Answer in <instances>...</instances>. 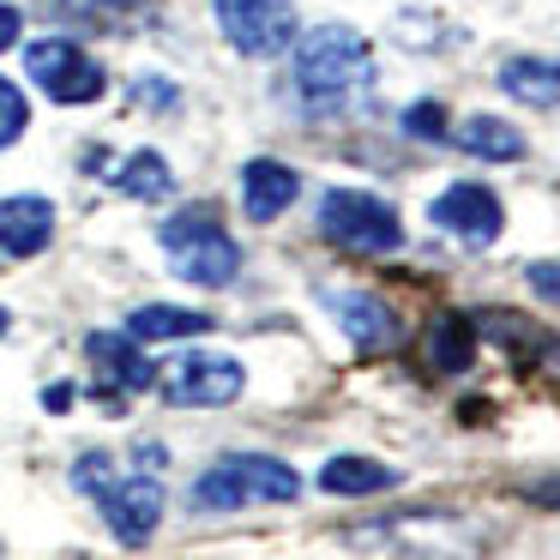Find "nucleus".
Returning a JSON list of instances; mask_svg holds the SVG:
<instances>
[{
	"label": "nucleus",
	"instance_id": "a211bd4d",
	"mask_svg": "<svg viewBox=\"0 0 560 560\" xmlns=\"http://www.w3.org/2000/svg\"><path fill=\"white\" fill-rule=\"evenodd\" d=\"M500 85L530 109H560V61H506Z\"/></svg>",
	"mask_w": 560,
	"mask_h": 560
},
{
	"label": "nucleus",
	"instance_id": "f8f14e48",
	"mask_svg": "<svg viewBox=\"0 0 560 560\" xmlns=\"http://www.w3.org/2000/svg\"><path fill=\"white\" fill-rule=\"evenodd\" d=\"M85 355H91V368H97V380H103V398H121V392H145V386H158V368L145 362V350H139L127 331H91L85 338Z\"/></svg>",
	"mask_w": 560,
	"mask_h": 560
},
{
	"label": "nucleus",
	"instance_id": "6e6552de",
	"mask_svg": "<svg viewBox=\"0 0 560 560\" xmlns=\"http://www.w3.org/2000/svg\"><path fill=\"white\" fill-rule=\"evenodd\" d=\"M25 73L49 91L55 103H97L103 97V67L91 61L79 43L67 37H43L25 49Z\"/></svg>",
	"mask_w": 560,
	"mask_h": 560
},
{
	"label": "nucleus",
	"instance_id": "aec40b11",
	"mask_svg": "<svg viewBox=\"0 0 560 560\" xmlns=\"http://www.w3.org/2000/svg\"><path fill=\"white\" fill-rule=\"evenodd\" d=\"M115 187H121L127 199H170L175 175H170V163H163L158 151H133V158L115 170Z\"/></svg>",
	"mask_w": 560,
	"mask_h": 560
},
{
	"label": "nucleus",
	"instance_id": "4468645a",
	"mask_svg": "<svg viewBox=\"0 0 560 560\" xmlns=\"http://www.w3.org/2000/svg\"><path fill=\"white\" fill-rule=\"evenodd\" d=\"M295 194H302V175L290 170V163H271V158H254L242 170V211L254 223H271L283 218V211L295 206Z\"/></svg>",
	"mask_w": 560,
	"mask_h": 560
},
{
	"label": "nucleus",
	"instance_id": "7ed1b4c3",
	"mask_svg": "<svg viewBox=\"0 0 560 560\" xmlns=\"http://www.w3.org/2000/svg\"><path fill=\"white\" fill-rule=\"evenodd\" d=\"M302 500V476L271 452H223L194 482V512H242V506H290Z\"/></svg>",
	"mask_w": 560,
	"mask_h": 560
},
{
	"label": "nucleus",
	"instance_id": "1a4fd4ad",
	"mask_svg": "<svg viewBox=\"0 0 560 560\" xmlns=\"http://www.w3.org/2000/svg\"><path fill=\"white\" fill-rule=\"evenodd\" d=\"M218 31L242 55H283L295 43L290 0H218Z\"/></svg>",
	"mask_w": 560,
	"mask_h": 560
},
{
	"label": "nucleus",
	"instance_id": "6ab92c4d",
	"mask_svg": "<svg viewBox=\"0 0 560 560\" xmlns=\"http://www.w3.org/2000/svg\"><path fill=\"white\" fill-rule=\"evenodd\" d=\"M476 355V326L464 314H446L434 319V331H428V362L440 368V374H464Z\"/></svg>",
	"mask_w": 560,
	"mask_h": 560
},
{
	"label": "nucleus",
	"instance_id": "39448f33",
	"mask_svg": "<svg viewBox=\"0 0 560 560\" xmlns=\"http://www.w3.org/2000/svg\"><path fill=\"white\" fill-rule=\"evenodd\" d=\"M319 235L338 247H350V254H392V247L404 242V223L398 211L386 206V199L362 194V187H326L319 194Z\"/></svg>",
	"mask_w": 560,
	"mask_h": 560
},
{
	"label": "nucleus",
	"instance_id": "393cba45",
	"mask_svg": "<svg viewBox=\"0 0 560 560\" xmlns=\"http://www.w3.org/2000/svg\"><path fill=\"white\" fill-rule=\"evenodd\" d=\"M139 103H151V109H175V85H163V79H139Z\"/></svg>",
	"mask_w": 560,
	"mask_h": 560
},
{
	"label": "nucleus",
	"instance_id": "9d476101",
	"mask_svg": "<svg viewBox=\"0 0 560 560\" xmlns=\"http://www.w3.org/2000/svg\"><path fill=\"white\" fill-rule=\"evenodd\" d=\"M428 218H434L446 235H458L464 247H488L500 235V223H506V211H500V199L488 194L482 182H458L428 206Z\"/></svg>",
	"mask_w": 560,
	"mask_h": 560
},
{
	"label": "nucleus",
	"instance_id": "5701e85b",
	"mask_svg": "<svg viewBox=\"0 0 560 560\" xmlns=\"http://www.w3.org/2000/svg\"><path fill=\"white\" fill-rule=\"evenodd\" d=\"M404 133L446 139V115H440V103H410V109H404Z\"/></svg>",
	"mask_w": 560,
	"mask_h": 560
},
{
	"label": "nucleus",
	"instance_id": "a878e982",
	"mask_svg": "<svg viewBox=\"0 0 560 560\" xmlns=\"http://www.w3.org/2000/svg\"><path fill=\"white\" fill-rule=\"evenodd\" d=\"M524 500H536V506H555L560 512V476H542V482L524 488Z\"/></svg>",
	"mask_w": 560,
	"mask_h": 560
},
{
	"label": "nucleus",
	"instance_id": "4be33fe9",
	"mask_svg": "<svg viewBox=\"0 0 560 560\" xmlns=\"http://www.w3.org/2000/svg\"><path fill=\"white\" fill-rule=\"evenodd\" d=\"M25 121H31V103H25V91H13L7 79H0V151H7L19 133H25Z\"/></svg>",
	"mask_w": 560,
	"mask_h": 560
},
{
	"label": "nucleus",
	"instance_id": "b1692460",
	"mask_svg": "<svg viewBox=\"0 0 560 560\" xmlns=\"http://www.w3.org/2000/svg\"><path fill=\"white\" fill-rule=\"evenodd\" d=\"M524 278H530V290L542 295V302H560V259H536Z\"/></svg>",
	"mask_w": 560,
	"mask_h": 560
},
{
	"label": "nucleus",
	"instance_id": "9b49d317",
	"mask_svg": "<svg viewBox=\"0 0 560 560\" xmlns=\"http://www.w3.org/2000/svg\"><path fill=\"white\" fill-rule=\"evenodd\" d=\"M319 302H326V314L338 319V331L355 350L374 355V350H392V343H398V314H392L374 290H319Z\"/></svg>",
	"mask_w": 560,
	"mask_h": 560
},
{
	"label": "nucleus",
	"instance_id": "2eb2a0df",
	"mask_svg": "<svg viewBox=\"0 0 560 560\" xmlns=\"http://www.w3.org/2000/svg\"><path fill=\"white\" fill-rule=\"evenodd\" d=\"M319 488L338 500H362V494H386V488H398V470L380 458H362V452H338V458L319 464Z\"/></svg>",
	"mask_w": 560,
	"mask_h": 560
},
{
	"label": "nucleus",
	"instance_id": "f03ea898",
	"mask_svg": "<svg viewBox=\"0 0 560 560\" xmlns=\"http://www.w3.org/2000/svg\"><path fill=\"white\" fill-rule=\"evenodd\" d=\"M350 542L398 560H482L494 548V530L482 518H464V512H404V518L350 530Z\"/></svg>",
	"mask_w": 560,
	"mask_h": 560
},
{
	"label": "nucleus",
	"instance_id": "cd10ccee",
	"mask_svg": "<svg viewBox=\"0 0 560 560\" xmlns=\"http://www.w3.org/2000/svg\"><path fill=\"white\" fill-rule=\"evenodd\" d=\"M67 404H73V386H49V392H43V410H67Z\"/></svg>",
	"mask_w": 560,
	"mask_h": 560
},
{
	"label": "nucleus",
	"instance_id": "f257e3e1",
	"mask_svg": "<svg viewBox=\"0 0 560 560\" xmlns=\"http://www.w3.org/2000/svg\"><path fill=\"white\" fill-rule=\"evenodd\" d=\"M290 49H295V91L319 115L355 109L368 97V85H374V49L350 25H314Z\"/></svg>",
	"mask_w": 560,
	"mask_h": 560
},
{
	"label": "nucleus",
	"instance_id": "f3484780",
	"mask_svg": "<svg viewBox=\"0 0 560 560\" xmlns=\"http://www.w3.org/2000/svg\"><path fill=\"white\" fill-rule=\"evenodd\" d=\"M452 145H464L470 158H488V163H518L524 158V133L512 121H494V115H464Z\"/></svg>",
	"mask_w": 560,
	"mask_h": 560
},
{
	"label": "nucleus",
	"instance_id": "c85d7f7f",
	"mask_svg": "<svg viewBox=\"0 0 560 560\" xmlns=\"http://www.w3.org/2000/svg\"><path fill=\"white\" fill-rule=\"evenodd\" d=\"M7 326H13V314H7V307H0V338H7Z\"/></svg>",
	"mask_w": 560,
	"mask_h": 560
},
{
	"label": "nucleus",
	"instance_id": "ddd939ff",
	"mask_svg": "<svg viewBox=\"0 0 560 560\" xmlns=\"http://www.w3.org/2000/svg\"><path fill=\"white\" fill-rule=\"evenodd\" d=\"M55 242V206L43 194H13L0 199V254L37 259Z\"/></svg>",
	"mask_w": 560,
	"mask_h": 560
},
{
	"label": "nucleus",
	"instance_id": "20e7f679",
	"mask_svg": "<svg viewBox=\"0 0 560 560\" xmlns=\"http://www.w3.org/2000/svg\"><path fill=\"white\" fill-rule=\"evenodd\" d=\"M158 242H163V254H170V266L182 271L187 283H199V290H223V283H235V271H242L235 235L223 230L206 206L175 211V218L158 230Z\"/></svg>",
	"mask_w": 560,
	"mask_h": 560
},
{
	"label": "nucleus",
	"instance_id": "423d86ee",
	"mask_svg": "<svg viewBox=\"0 0 560 560\" xmlns=\"http://www.w3.org/2000/svg\"><path fill=\"white\" fill-rule=\"evenodd\" d=\"M242 386H247V368L218 350H187L158 374L163 404H175V410H223V404L242 398Z\"/></svg>",
	"mask_w": 560,
	"mask_h": 560
},
{
	"label": "nucleus",
	"instance_id": "bb28decb",
	"mask_svg": "<svg viewBox=\"0 0 560 560\" xmlns=\"http://www.w3.org/2000/svg\"><path fill=\"white\" fill-rule=\"evenodd\" d=\"M19 31H25V19H19V7H0V49H13Z\"/></svg>",
	"mask_w": 560,
	"mask_h": 560
},
{
	"label": "nucleus",
	"instance_id": "0eeeda50",
	"mask_svg": "<svg viewBox=\"0 0 560 560\" xmlns=\"http://www.w3.org/2000/svg\"><path fill=\"white\" fill-rule=\"evenodd\" d=\"M91 500H97V512L109 518V530L121 536L127 548L151 542V530L163 524V482L151 470H127V476L115 470Z\"/></svg>",
	"mask_w": 560,
	"mask_h": 560
},
{
	"label": "nucleus",
	"instance_id": "412c9836",
	"mask_svg": "<svg viewBox=\"0 0 560 560\" xmlns=\"http://www.w3.org/2000/svg\"><path fill=\"white\" fill-rule=\"evenodd\" d=\"M55 13L79 19V25H121L133 13V0H55Z\"/></svg>",
	"mask_w": 560,
	"mask_h": 560
},
{
	"label": "nucleus",
	"instance_id": "dca6fc26",
	"mask_svg": "<svg viewBox=\"0 0 560 560\" xmlns=\"http://www.w3.org/2000/svg\"><path fill=\"white\" fill-rule=\"evenodd\" d=\"M199 331H211V319L194 314V307L151 302V307H133V314H127V338L133 343H170V338H199Z\"/></svg>",
	"mask_w": 560,
	"mask_h": 560
}]
</instances>
